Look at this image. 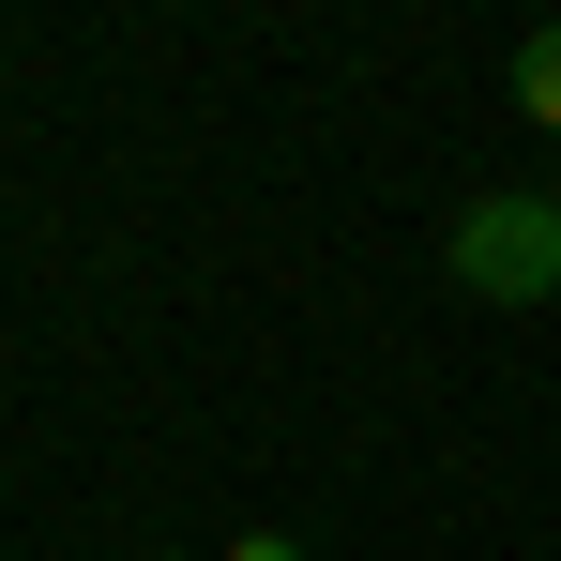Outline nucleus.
Returning <instances> with one entry per match:
<instances>
[{
  "label": "nucleus",
  "instance_id": "1",
  "mask_svg": "<svg viewBox=\"0 0 561 561\" xmlns=\"http://www.w3.org/2000/svg\"><path fill=\"white\" fill-rule=\"evenodd\" d=\"M440 274L470 304H561V197H531V183L470 197L456 228H440Z\"/></svg>",
  "mask_w": 561,
  "mask_h": 561
},
{
  "label": "nucleus",
  "instance_id": "2",
  "mask_svg": "<svg viewBox=\"0 0 561 561\" xmlns=\"http://www.w3.org/2000/svg\"><path fill=\"white\" fill-rule=\"evenodd\" d=\"M516 122L561 137V15H547V31H516Z\"/></svg>",
  "mask_w": 561,
  "mask_h": 561
},
{
  "label": "nucleus",
  "instance_id": "3",
  "mask_svg": "<svg viewBox=\"0 0 561 561\" xmlns=\"http://www.w3.org/2000/svg\"><path fill=\"white\" fill-rule=\"evenodd\" d=\"M228 561H304V547H288V531H228Z\"/></svg>",
  "mask_w": 561,
  "mask_h": 561
}]
</instances>
